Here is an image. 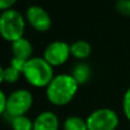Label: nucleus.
Returning <instances> with one entry per match:
<instances>
[{"label":"nucleus","instance_id":"obj_1","mask_svg":"<svg viewBox=\"0 0 130 130\" xmlns=\"http://www.w3.org/2000/svg\"><path fill=\"white\" fill-rule=\"evenodd\" d=\"M79 85L71 73L55 74L50 83L45 88L46 97L52 105L62 107L69 105L79 91Z\"/></svg>","mask_w":130,"mask_h":130},{"label":"nucleus","instance_id":"obj_2","mask_svg":"<svg viewBox=\"0 0 130 130\" xmlns=\"http://www.w3.org/2000/svg\"><path fill=\"white\" fill-rule=\"evenodd\" d=\"M54 69L42 56H33L25 63L22 74L30 86L42 89L49 85L55 76Z\"/></svg>","mask_w":130,"mask_h":130},{"label":"nucleus","instance_id":"obj_3","mask_svg":"<svg viewBox=\"0 0 130 130\" xmlns=\"http://www.w3.org/2000/svg\"><path fill=\"white\" fill-rule=\"evenodd\" d=\"M26 20L15 8L2 10L0 14V34L7 42H14L23 38L26 29Z\"/></svg>","mask_w":130,"mask_h":130},{"label":"nucleus","instance_id":"obj_4","mask_svg":"<svg viewBox=\"0 0 130 130\" xmlns=\"http://www.w3.org/2000/svg\"><path fill=\"white\" fill-rule=\"evenodd\" d=\"M33 103L34 97L32 92L25 88H18L8 95L7 110L4 115L9 119L17 115H25L32 108Z\"/></svg>","mask_w":130,"mask_h":130},{"label":"nucleus","instance_id":"obj_5","mask_svg":"<svg viewBox=\"0 0 130 130\" xmlns=\"http://www.w3.org/2000/svg\"><path fill=\"white\" fill-rule=\"evenodd\" d=\"M86 119L88 130H117L120 124L118 113L110 107L97 108Z\"/></svg>","mask_w":130,"mask_h":130},{"label":"nucleus","instance_id":"obj_6","mask_svg":"<svg viewBox=\"0 0 130 130\" xmlns=\"http://www.w3.org/2000/svg\"><path fill=\"white\" fill-rule=\"evenodd\" d=\"M24 16L27 24L39 33H46L52 29L53 20L42 6L31 5L25 9Z\"/></svg>","mask_w":130,"mask_h":130},{"label":"nucleus","instance_id":"obj_7","mask_svg":"<svg viewBox=\"0 0 130 130\" xmlns=\"http://www.w3.org/2000/svg\"><path fill=\"white\" fill-rule=\"evenodd\" d=\"M71 56V45L63 40H55L48 43L42 55L43 58L53 67H59L64 65Z\"/></svg>","mask_w":130,"mask_h":130},{"label":"nucleus","instance_id":"obj_8","mask_svg":"<svg viewBox=\"0 0 130 130\" xmlns=\"http://www.w3.org/2000/svg\"><path fill=\"white\" fill-rule=\"evenodd\" d=\"M58 115L52 111H42L33 119V130H59Z\"/></svg>","mask_w":130,"mask_h":130},{"label":"nucleus","instance_id":"obj_9","mask_svg":"<svg viewBox=\"0 0 130 130\" xmlns=\"http://www.w3.org/2000/svg\"><path fill=\"white\" fill-rule=\"evenodd\" d=\"M11 54L13 57L23 61H29L33 57V45L25 37L11 42Z\"/></svg>","mask_w":130,"mask_h":130},{"label":"nucleus","instance_id":"obj_10","mask_svg":"<svg viewBox=\"0 0 130 130\" xmlns=\"http://www.w3.org/2000/svg\"><path fill=\"white\" fill-rule=\"evenodd\" d=\"M71 74L79 85L83 86L87 85L90 81V79L92 76V70L90 67V65L86 63L85 61H79V63H76L73 66Z\"/></svg>","mask_w":130,"mask_h":130},{"label":"nucleus","instance_id":"obj_11","mask_svg":"<svg viewBox=\"0 0 130 130\" xmlns=\"http://www.w3.org/2000/svg\"><path fill=\"white\" fill-rule=\"evenodd\" d=\"M92 47L86 40H76L71 43V55L78 61H86L90 57Z\"/></svg>","mask_w":130,"mask_h":130},{"label":"nucleus","instance_id":"obj_12","mask_svg":"<svg viewBox=\"0 0 130 130\" xmlns=\"http://www.w3.org/2000/svg\"><path fill=\"white\" fill-rule=\"evenodd\" d=\"M21 76H23L22 72L11 66L10 64L8 66L0 67V81L2 83H16Z\"/></svg>","mask_w":130,"mask_h":130},{"label":"nucleus","instance_id":"obj_13","mask_svg":"<svg viewBox=\"0 0 130 130\" xmlns=\"http://www.w3.org/2000/svg\"><path fill=\"white\" fill-rule=\"evenodd\" d=\"M62 128L63 130H88L87 119L79 115H69L65 118Z\"/></svg>","mask_w":130,"mask_h":130},{"label":"nucleus","instance_id":"obj_14","mask_svg":"<svg viewBox=\"0 0 130 130\" xmlns=\"http://www.w3.org/2000/svg\"><path fill=\"white\" fill-rule=\"evenodd\" d=\"M9 124L11 130H33V120L30 119L26 114L10 118Z\"/></svg>","mask_w":130,"mask_h":130},{"label":"nucleus","instance_id":"obj_15","mask_svg":"<svg viewBox=\"0 0 130 130\" xmlns=\"http://www.w3.org/2000/svg\"><path fill=\"white\" fill-rule=\"evenodd\" d=\"M114 7L120 15L130 17V0H117Z\"/></svg>","mask_w":130,"mask_h":130},{"label":"nucleus","instance_id":"obj_16","mask_svg":"<svg viewBox=\"0 0 130 130\" xmlns=\"http://www.w3.org/2000/svg\"><path fill=\"white\" fill-rule=\"evenodd\" d=\"M122 112L126 119L130 121V87L124 91L122 97Z\"/></svg>","mask_w":130,"mask_h":130},{"label":"nucleus","instance_id":"obj_17","mask_svg":"<svg viewBox=\"0 0 130 130\" xmlns=\"http://www.w3.org/2000/svg\"><path fill=\"white\" fill-rule=\"evenodd\" d=\"M7 104H8V95H6L5 91H0V114L4 115L7 110Z\"/></svg>","mask_w":130,"mask_h":130},{"label":"nucleus","instance_id":"obj_18","mask_svg":"<svg viewBox=\"0 0 130 130\" xmlns=\"http://www.w3.org/2000/svg\"><path fill=\"white\" fill-rule=\"evenodd\" d=\"M18 0H0V9L2 10H7V9L14 8Z\"/></svg>","mask_w":130,"mask_h":130}]
</instances>
